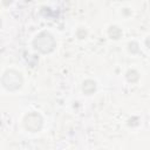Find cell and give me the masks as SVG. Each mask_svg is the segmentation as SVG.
<instances>
[{"instance_id":"obj_1","label":"cell","mask_w":150,"mask_h":150,"mask_svg":"<svg viewBox=\"0 0 150 150\" xmlns=\"http://www.w3.org/2000/svg\"><path fill=\"white\" fill-rule=\"evenodd\" d=\"M33 46L38 52H40L42 54H47V53H50L54 50V48L56 47V41L50 33L41 32L34 39Z\"/></svg>"},{"instance_id":"obj_2","label":"cell","mask_w":150,"mask_h":150,"mask_svg":"<svg viewBox=\"0 0 150 150\" xmlns=\"http://www.w3.org/2000/svg\"><path fill=\"white\" fill-rule=\"evenodd\" d=\"M1 82H2V86L7 90L15 91V90L21 88L23 79H22V76H21V74L19 71H16L14 69H9V70L5 71V74L2 75Z\"/></svg>"},{"instance_id":"obj_3","label":"cell","mask_w":150,"mask_h":150,"mask_svg":"<svg viewBox=\"0 0 150 150\" xmlns=\"http://www.w3.org/2000/svg\"><path fill=\"white\" fill-rule=\"evenodd\" d=\"M42 124H43V120H42L41 115L38 112H29L23 118V125H25L26 130H28L30 132L40 131L42 128Z\"/></svg>"},{"instance_id":"obj_4","label":"cell","mask_w":150,"mask_h":150,"mask_svg":"<svg viewBox=\"0 0 150 150\" xmlns=\"http://www.w3.org/2000/svg\"><path fill=\"white\" fill-rule=\"evenodd\" d=\"M96 90V83L93 80H86L82 83V91L86 95H91Z\"/></svg>"},{"instance_id":"obj_5","label":"cell","mask_w":150,"mask_h":150,"mask_svg":"<svg viewBox=\"0 0 150 150\" xmlns=\"http://www.w3.org/2000/svg\"><path fill=\"white\" fill-rule=\"evenodd\" d=\"M108 35H109L111 39H114V40H117V39L121 38L122 30H121V28H118L117 26H110L109 29H108Z\"/></svg>"},{"instance_id":"obj_6","label":"cell","mask_w":150,"mask_h":150,"mask_svg":"<svg viewBox=\"0 0 150 150\" xmlns=\"http://www.w3.org/2000/svg\"><path fill=\"white\" fill-rule=\"evenodd\" d=\"M138 77H139L138 73H137L136 70H134V69H131V70H129V71L127 73V80H128L129 82H131V83L136 82V81L138 80Z\"/></svg>"},{"instance_id":"obj_7","label":"cell","mask_w":150,"mask_h":150,"mask_svg":"<svg viewBox=\"0 0 150 150\" xmlns=\"http://www.w3.org/2000/svg\"><path fill=\"white\" fill-rule=\"evenodd\" d=\"M130 46H132V48L131 47H129V50L131 52V53H136V52H138V45L136 43V42H131V43H129Z\"/></svg>"},{"instance_id":"obj_8","label":"cell","mask_w":150,"mask_h":150,"mask_svg":"<svg viewBox=\"0 0 150 150\" xmlns=\"http://www.w3.org/2000/svg\"><path fill=\"white\" fill-rule=\"evenodd\" d=\"M145 45L148 46V48H150V36H149V38L145 40Z\"/></svg>"}]
</instances>
